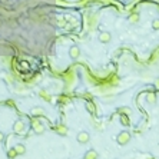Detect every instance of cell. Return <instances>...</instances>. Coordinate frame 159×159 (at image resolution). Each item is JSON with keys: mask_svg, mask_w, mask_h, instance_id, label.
I'll return each mask as SVG.
<instances>
[{"mask_svg": "<svg viewBox=\"0 0 159 159\" xmlns=\"http://www.w3.org/2000/svg\"><path fill=\"white\" fill-rule=\"evenodd\" d=\"M129 139H131V136H129L128 132H122L121 135L117 136V142H119L121 145H126L128 142H129Z\"/></svg>", "mask_w": 159, "mask_h": 159, "instance_id": "1", "label": "cell"}, {"mask_svg": "<svg viewBox=\"0 0 159 159\" xmlns=\"http://www.w3.org/2000/svg\"><path fill=\"white\" fill-rule=\"evenodd\" d=\"M78 139H79V142L85 143V142H88V140H89V135H88L86 132H82V133L78 136Z\"/></svg>", "mask_w": 159, "mask_h": 159, "instance_id": "2", "label": "cell"}, {"mask_svg": "<svg viewBox=\"0 0 159 159\" xmlns=\"http://www.w3.org/2000/svg\"><path fill=\"white\" fill-rule=\"evenodd\" d=\"M22 129H23V123H22V122H17V123L14 125V131H16V132H20Z\"/></svg>", "mask_w": 159, "mask_h": 159, "instance_id": "3", "label": "cell"}, {"mask_svg": "<svg viewBox=\"0 0 159 159\" xmlns=\"http://www.w3.org/2000/svg\"><path fill=\"white\" fill-rule=\"evenodd\" d=\"M96 156H98V155H96V152H93V150H90L89 154L86 155V159H96Z\"/></svg>", "mask_w": 159, "mask_h": 159, "instance_id": "4", "label": "cell"}, {"mask_svg": "<svg viewBox=\"0 0 159 159\" xmlns=\"http://www.w3.org/2000/svg\"><path fill=\"white\" fill-rule=\"evenodd\" d=\"M16 152H17V154H24V148L22 145L16 146Z\"/></svg>", "mask_w": 159, "mask_h": 159, "instance_id": "5", "label": "cell"}, {"mask_svg": "<svg viewBox=\"0 0 159 159\" xmlns=\"http://www.w3.org/2000/svg\"><path fill=\"white\" fill-rule=\"evenodd\" d=\"M78 53H79V50H78V49H72V52H70L72 57H76V56H78Z\"/></svg>", "mask_w": 159, "mask_h": 159, "instance_id": "6", "label": "cell"}, {"mask_svg": "<svg viewBox=\"0 0 159 159\" xmlns=\"http://www.w3.org/2000/svg\"><path fill=\"white\" fill-rule=\"evenodd\" d=\"M152 26H154V29H156V30H159V20H155L154 23H152Z\"/></svg>", "mask_w": 159, "mask_h": 159, "instance_id": "7", "label": "cell"}, {"mask_svg": "<svg viewBox=\"0 0 159 159\" xmlns=\"http://www.w3.org/2000/svg\"><path fill=\"white\" fill-rule=\"evenodd\" d=\"M33 113H34V115H40V113H43V110L42 109H39V108H36V109H33Z\"/></svg>", "mask_w": 159, "mask_h": 159, "instance_id": "8", "label": "cell"}, {"mask_svg": "<svg viewBox=\"0 0 159 159\" xmlns=\"http://www.w3.org/2000/svg\"><path fill=\"white\" fill-rule=\"evenodd\" d=\"M148 99H149V102H150V103H154L155 96H154V95H149V98H148Z\"/></svg>", "mask_w": 159, "mask_h": 159, "instance_id": "9", "label": "cell"}, {"mask_svg": "<svg viewBox=\"0 0 159 159\" xmlns=\"http://www.w3.org/2000/svg\"><path fill=\"white\" fill-rule=\"evenodd\" d=\"M156 86H158V88H159V79L156 80Z\"/></svg>", "mask_w": 159, "mask_h": 159, "instance_id": "10", "label": "cell"}, {"mask_svg": "<svg viewBox=\"0 0 159 159\" xmlns=\"http://www.w3.org/2000/svg\"><path fill=\"white\" fill-rule=\"evenodd\" d=\"M0 140H3V135L2 133H0Z\"/></svg>", "mask_w": 159, "mask_h": 159, "instance_id": "11", "label": "cell"}]
</instances>
